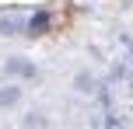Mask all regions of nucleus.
<instances>
[{
    "instance_id": "f257e3e1",
    "label": "nucleus",
    "mask_w": 133,
    "mask_h": 129,
    "mask_svg": "<svg viewBox=\"0 0 133 129\" xmlns=\"http://www.w3.org/2000/svg\"><path fill=\"white\" fill-rule=\"evenodd\" d=\"M25 14H21V11H11V14H7V11H0V35H18V32H25Z\"/></svg>"
},
{
    "instance_id": "f03ea898",
    "label": "nucleus",
    "mask_w": 133,
    "mask_h": 129,
    "mask_svg": "<svg viewBox=\"0 0 133 129\" xmlns=\"http://www.w3.org/2000/svg\"><path fill=\"white\" fill-rule=\"evenodd\" d=\"M49 21H53V14H49V11H35L32 18L25 21V32H28V35H42V32L49 28Z\"/></svg>"
},
{
    "instance_id": "7ed1b4c3",
    "label": "nucleus",
    "mask_w": 133,
    "mask_h": 129,
    "mask_svg": "<svg viewBox=\"0 0 133 129\" xmlns=\"http://www.w3.org/2000/svg\"><path fill=\"white\" fill-rule=\"evenodd\" d=\"M7 70H11V73H21V77H35V66L32 63H21V59H11Z\"/></svg>"
},
{
    "instance_id": "20e7f679",
    "label": "nucleus",
    "mask_w": 133,
    "mask_h": 129,
    "mask_svg": "<svg viewBox=\"0 0 133 129\" xmlns=\"http://www.w3.org/2000/svg\"><path fill=\"white\" fill-rule=\"evenodd\" d=\"M18 98H21V91H18V87H4V91H0V108H7V105H18Z\"/></svg>"
}]
</instances>
